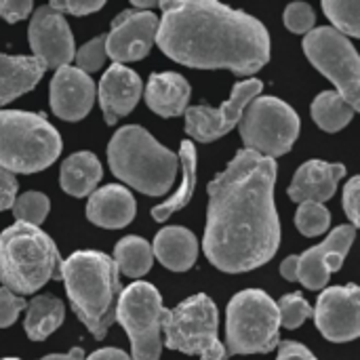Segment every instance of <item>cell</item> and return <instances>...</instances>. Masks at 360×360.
<instances>
[{
  "label": "cell",
  "mask_w": 360,
  "mask_h": 360,
  "mask_svg": "<svg viewBox=\"0 0 360 360\" xmlns=\"http://www.w3.org/2000/svg\"><path fill=\"white\" fill-rule=\"evenodd\" d=\"M63 319H65L63 304L53 295H40L27 304L25 333L32 342H42L61 327Z\"/></svg>",
  "instance_id": "obj_26"
},
{
  "label": "cell",
  "mask_w": 360,
  "mask_h": 360,
  "mask_svg": "<svg viewBox=\"0 0 360 360\" xmlns=\"http://www.w3.org/2000/svg\"><path fill=\"white\" fill-rule=\"evenodd\" d=\"M226 352L236 354H268L281 344V319L276 302L259 289L236 293L226 312Z\"/></svg>",
  "instance_id": "obj_7"
},
{
  "label": "cell",
  "mask_w": 360,
  "mask_h": 360,
  "mask_svg": "<svg viewBox=\"0 0 360 360\" xmlns=\"http://www.w3.org/2000/svg\"><path fill=\"white\" fill-rule=\"evenodd\" d=\"M0 360H19V359H0Z\"/></svg>",
  "instance_id": "obj_44"
},
{
  "label": "cell",
  "mask_w": 360,
  "mask_h": 360,
  "mask_svg": "<svg viewBox=\"0 0 360 360\" xmlns=\"http://www.w3.org/2000/svg\"><path fill=\"white\" fill-rule=\"evenodd\" d=\"M276 360H316V356L297 342H283L278 348V356Z\"/></svg>",
  "instance_id": "obj_40"
},
{
  "label": "cell",
  "mask_w": 360,
  "mask_h": 360,
  "mask_svg": "<svg viewBox=\"0 0 360 360\" xmlns=\"http://www.w3.org/2000/svg\"><path fill=\"white\" fill-rule=\"evenodd\" d=\"M276 308H278L281 325L285 329H297L304 325L306 319L312 316V306L304 300L302 293H289V295L281 297Z\"/></svg>",
  "instance_id": "obj_32"
},
{
  "label": "cell",
  "mask_w": 360,
  "mask_h": 360,
  "mask_svg": "<svg viewBox=\"0 0 360 360\" xmlns=\"http://www.w3.org/2000/svg\"><path fill=\"white\" fill-rule=\"evenodd\" d=\"M304 53L354 112L360 110V59L352 42L333 27H314L304 36Z\"/></svg>",
  "instance_id": "obj_11"
},
{
  "label": "cell",
  "mask_w": 360,
  "mask_h": 360,
  "mask_svg": "<svg viewBox=\"0 0 360 360\" xmlns=\"http://www.w3.org/2000/svg\"><path fill=\"white\" fill-rule=\"evenodd\" d=\"M34 11V4L30 0H2L0 2V17L8 23H17L25 19Z\"/></svg>",
  "instance_id": "obj_38"
},
{
  "label": "cell",
  "mask_w": 360,
  "mask_h": 360,
  "mask_svg": "<svg viewBox=\"0 0 360 360\" xmlns=\"http://www.w3.org/2000/svg\"><path fill=\"white\" fill-rule=\"evenodd\" d=\"M297 112L278 97H255L243 112L240 137L245 150L276 158L287 154L300 135Z\"/></svg>",
  "instance_id": "obj_9"
},
{
  "label": "cell",
  "mask_w": 360,
  "mask_h": 360,
  "mask_svg": "<svg viewBox=\"0 0 360 360\" xmlns=\"http://www.w3.org/2000/svg\"><path fill=\"white\" fill-rule=\"evenodd\" d=\"M276 160L240 150L207 186L209 211L202 249L221 272L238 274L268 264L281 247L274 205Z\"/></svg>",
  "instance_id": "obj_1"
},
{
  "label": "cell",
  "mask_w": 360,
  "mask_h": 360,
  "mask_svg": "<svg viewBox=\"0 0 360 360\" xmlns=\"http://www.w3.org/2000/svg\"><path fill=\"white\" fill-rule=\"evenodd\" d=\"M27 38L34 51V57L40 59L46 70L49 68L59 70L63 65H70V61L76 55L74 36L70 32L65 17L53 11L49 4L34 11Z\"/></svg>",
  "instance_id": "obj_16"
},
{
  "label": "cell",
  "mask_w": 360,
  "mask_h": 360,
  "mask_svg": "<svg viewBox=\"0 0 360 360\" xmlns=\"http://www.w3.org/2000/svg\"><path fill=\"white\" fill-rule=\"evenodd\" d=\"M44 72V63L34 55H0V108L23 93H30Z\"/></svg>",
  "instance_id": "obj_21"
},
{
  "label": "cell",
  "mask_w": 360,
  "mask_h": 360,
  "mask_svg": "<svg viewBox=\"0 0 360 360\" xmlns=\"http://www.w3.org/2000/svg\"><path fill=\"white\" fill-rule=\"evenodd\" d=\"M13 215L19 224H27V226H36L40 228V224L46 219L51 202L44 194L40 192H25L21 196L15 198L13 202Z\"/></svg>",
  "instance_id": "obj_30"
},
{
  "label": "cell",
  "mask_w": 360,
  "mask_h": 360,
  "mask_svg": "<svg viewBox=\"0 0 360 360\" xmlns=\"http://www.w3.org/2000/svg\"><path fill=\"white\" fill-rule=\"evenodd\" d=\"M162 295L150 283L137 281L124 287L116 302V323L129 333L131 360H158L162 352L160 316Z\"/></svg>",
  "instance_id": "obj_10"
},
{
  "label": "cell",
  "mask_w": 360,
  "mask_h": 360,
  "mask_svg": "<svg viewBox=\"0 0 360 360\" xmlns=\"http://www.w3.org/2000/svg\"><path fill=\"white\" fill-rule=\"evenodd\" d=\"M179 162H181V184L175 190V194L171 198H167L165 202H160L158 207L152 209V217L156 221H167L175 211H181L194 196V188H196V148L190 139L181 141V150H179Z\"/></svg>",
  "instance_id": "obj_25"
},
{
  "label": "cell",
  "mask_w": 360,
  "mask_h": 360,
  "mask_svg": "<svg viewBox=\"0 0 360 360\" xmlns=\"http://www.w3.org/2000/svg\"><path fill=\"white\" fill-rule=\"evenodd\" d=\"M74 59H76V68H78L80 72L89 74V76H91L93 72L101 70L103 63H105V34H103V36H97V38H93V40H89V42H84V44L76 51Z\"/></svg>",
  "instance_id": "obj_33"
},
{
  "label": "cell",
  "mask_w": 360,
  "mask_h": 360,
  "mask_svg": "<svg viewBox=\"0 0 360 360\" xmlns=\"http://www.w3.org/2000/svg\"><path fill=\"white\" fill-rule=\"evenodd\" d=\"M108 162L118 179L148 196L167 194L179 167L175 152L137 124H127L114 133L108 143Z\"/></svg>",
  "instance_id": "obj_4"
},
{
  "label": "cell",
  "mask_w": 360,
  "mask_h": 360,
  "mask_svg": "<svg viewBox=\"0 0 360 360\" xmlns=\"http://www.w3.org/2000/svg\"><path fill=\"white\" fill-rule=\"evenodd\" d=\"M190 84L177 72L152 74L146 84V103L152 112L171 118L188 110Z\"/></svg>",
  "instance_id": "obj_22"
},
{
  "label": "cell",
  "mask_w": 360,
  "mask_h": 360,
  "mask_svg": "<svg viewBox=\"0 0 360 360\" xmlns=\"http://www.w3.org/2000/svg\"><path fill=\"white\" fill-rule=\"evenodd\" d=\"M295 226L304 236H321L331 226V213L325 205L304 202L295 213Z\"/></svg>",
  "instance_id": "obj_31"
},
{
  "label": "cell",
  "mask_w": 360,
  "mask_h": 360,
  "mask_svg": "<svg viewBox=\"0 0 360 360\" xmlns=\"http://www.w3.org/2000/svg\"><path fill=\"white\" fill-rule=\"evenodd\" d=\"M154 264L152 247L148 240L139 236H124L116 243L114 249V266L129 278H141L150 272Z\"/></svg>",
  "instance_id": "obj_27"
},
{
  "label": "cell",
  "mask_w": 360,
  "mask_h": 360,
  "mask_svg": "<svg viewBox=\"0 0 360 360\" xmlns=\"http://www.w3.org/2000/svg\"><path fill=\"white\" fill-rule=\"evenodd\" d=\"M319 331L335 344L352 342L360 335V291L356 285L329 287L312 310Z\"/></svg>",
  "instance_id": "obj_14"
},
{
  "label": "cell",
  "mask_w": 360,
  "mask_h": 360,
  "mask_svg": "<svg viewBox=\"0 0 360 360\" xmlns=\"http://www.w3.org/2000/svg\"><path fill=\"white\" fill-rule=\"evenodd\" d=\"M53 11L57 13H70V15H76V17H82V15H91V13H97L103 8V2H80V0H53L49 4Z\"/></svg>",
  "instance_id": "obj_37"
},
{
  "label": "cell",
  "mask_w": 360,
  "mask_h": 360,
  "mask_svg": "<svg viewBox=\"0 0 360 360\" xmlns=\"http://www.w3.org/2000/svg\"><path fill=\"white\" fill-rule=\"evenodd\" d=\"M84 360H131V356L127 352L118 350V348H103V350L93 352L89 359Z\"/></svg>",
  "instance_id": "obj_41"
},
{
  "label": "cell",
  "mask_w": 360,
  "mask_h": 360,
  "mask_svg": "<svg viewBox=\"0 0 360 360\" xmlns=\"http://www.w3.org/2000/svg\"><path fill=\"white\" fill-rule=\"evenodd\" d=\"M99 105L103 112V120L108 124H116L118 118L127 116L141 97V78L122 63H112L101 76Z\"/></svg>",
  "instance_id": "obj_18"
},
{
  "label": "cell",
  "mask_w": 360,
  "mask_h": 360,
  "mask_svg": "<svg viewBox=\"0 0 360 360\" xmlns=\"http://www.w3.org/2000/svg\"><path fill=\"white\" fill-rule=\"evenodd\" d=\"M312 118L323 131L338 133L350 124L354 118V108L338 91H325L312 103Z\"/></svg>",
  "instance_id": "obj_28"
},
{
  "label": "cell",
  "mask_w": 360,
  "mask_h": 360,
  "mask_svg": "<svg viewBox=\"0 0 360 360\" xmlns=\"http://www.w3.org/2000/svg\"><path fill=\"white\" fill-rule=\"evenodd\" d=\"M49 95L53 112L63 120L76 122L82 120L95 103V82L78 68L63 65L55 70Z\"/></svg>",
  "instance_id": "obj_17"
},
{
  "label": "cell",
  "mask_w": 360,
  "mask_h": 360,
  "mask_svg": "<svg viewBox=\"0 0 360 360\" xmlns=\"http://www.w3.org/2000/svg\"><path fill=\"white\" fill-rule=\"evenodd\" d=\"M84 350L82 348H72L68 354H49V356H44V359L40 360H84Z\"/></svg>",
  "instance_id": "obj_42"
},
{
  "label": "cell",
  "mask_w": 360,
  "mask_h": 360,
  "mask_svg": "<svg viewBox=\"0 0 360 360\" xmlns=\"http://www.w3.org/2000/svg\"><path fill=\"white\" fill-rule=\"evenodd\" d=\"M137 205L124 186L108 184L95 190L86 202V217L91 224L108 230H120L135 217Z\"/></svg>",
  "instance_id": "obj_20"
},
{
  "label": "cell",
  "mask_w": 360,
  "mask_h": 360,
  "mask_svg": "<svg viewBox=\"0 0 360 360\" xmlns=\"http://www.w3.org/2000/svg\"><path fill=\"white\" fill-rule=\"evenodd\" d=\"M133 4H135V6H139V8H152V6H158V2H156V0H133Z\"/></svg>",
  "instance_id": "obj_43"
},
{
  "label": "cell",
  "mask_w": 360,
  "mask_h": 360,
  "mask_svg": "<svg viewBox=\"0 0 360 360\" xmlns=\"http://www.w3.org/2000/svg\"><path fill=\"white\" fill-rule=\"evenodd\" d=\"M219 316L213 300L205 293L184 300L173 310H162L160 331L169 350H177L200 360H226L228 352L217 340Z\"/></svg>",
  "instance_id": "obj_8"
},
{
  "label": "cell",
  "mask_w": 360,
  "mask_h": 360,
  "mask_svg": "<svg viewBox=\"0 0 360 360\" xmlns=\"http://www.w3.org/2000/svg\"><path fill=\"white\" fill-rule=\"evenodd\" d=\"M314 8L306 2H293L285 8V25L293 34H308L310 30H314Z\"/></svg>",
  "instance_id": "obj_34"
},
{
  "label": "cell",
  "mask_w": 360,
  "mask_h": 360,
  "mask_svg": "<svg viewBox=\"0 0 360 360\" xmlns=\"http://www.w3.org/2000/svg\"><path fill=\"white\" fill-rule=\"evenodd\" d=\"M262 89H264L262 80L249 78V80L234 84L230 99L224 101L219 108H211V105L188 108L184 112L186 114V133L200 143H209V141H215V139L228 135L240 122L245 108L255 97H259Z\"/></svg>",
  "instance_id": "obj_13"
},
{
  "label": "cell",
  "mask_w": 360,
  "mask_h": 360,
  "mask_svg": "<svg viewBox=\"0 0 360 360\" xmlns=\"http://www.w3.org/2000/svg\"><path fill=\"white\" fill-rule=\"evenodd\" d=\"M15 198H17V179L13 173L0 169V211L11 209Z\"/></svg>",
  "instance_id": "obj_39"
},
{
  "label": "cell",
  "mask_w": 360,
  "mask_h": 360,
  "mask_svg": "<svg viewBox=\"0 0 360 360\" xmlns=\"http://www.w3.org/2000/svg\"><path fill=\"white\" fill-rule=\"evenodd\" d=\"M344 175H346L344 165H331L325 160H308L297 169L287 194L293 202H300V205L304 202L323 205L335 194L338 184Z\"/></svg>",
  "instance_id": "obj_19"
},
{
  "label": "cell",
  "mask_w": 360,
  "mask_h": 360,
  "mask_svg": "<svg viewBox=\"0 0 360 360\" xmlns=\"http://www.w3.org/2000/svg\"><path fill=\"white\" fill-rule=\"evenodd\" d=\"M59 268V249L40 228L17 221L0 234V281L11 293H36L49 281L61 278Z\"/></svg>",
  "instance_id": "obj_5"
},
{
  "label": "cell",
  "mask_w": 360,
  "mask_h": 360,
  "mask_svg": "<svg viewBox=\"0 0 360 360\" xmlns=\"http://www.w3.org/2000/svg\"><path fill=\"white\" fill-rule=\"evenodd\" d=\"M25 308H27V302L23 297H19V295L11 293L8 289L0 287V329L11 327L17 321L19 312L25 310Z\"/></svg>",
  "instance_id": "obj_35"
},
{
  "label": "cell",
  "mask_w": 360,
  "mask_h": 360,
  "mask_svg": "<svg viewBox=\"0 0 360 360\" xmlns=\"http://www.w3.org/2000/svg\"><path fill=\"white\" fill-rule=\"evenodd\" d=\"M156 40L173 61L196 70L251 76L270 61V34L253 15L213 0L158 2Z\"/></svg>",
  "instance_id": "obj_2"
},
{
  "label": "cell",
  "mask_w": 360,
  "mask_h": 360,
  "mask_svg": "<svg viewBox=\"0 0 360 360\" xmlns=\"http://www.w3.org/2000/svg\"><path fill=\"white\" fill-rule=\"evenodd\" d=\"M59 276L74 314L95 340H103L116 323V302L122 291L114 259L101 251H76L61 262Z\"/></svg>",
  "instance_id": "obj_3"
},
{
  "label": "cell",
  "mask_w": 360,
  "mask_h": 360,
  "mask_svg": "<svg viewBox=\"0 0 360 360\" xmlns=\"http://www.w3.org/2000/svg\"><path fill=\"white\" fill-rule=\"evenodd\" d=\"M152 255L158 257L165 268L173 272H186L196 264L198 240L190 230L181 226H171L156 234Z\"/></svg>",
  "instance_id": "obj_23"
},
{
  "label": "cell",
  "mask_w": 360,
  "mask_h": 360,
  "mask_svg": "<svg viewBox=\"0 0 360 360\" xmlns=\"http://www.w3.org/2000/svg\"><path fill=\"white\" fill-rule=\"evenodd\" d=\"M323 11L327 13V17L333 21V25L338 27L340 34H344L346 38H359L360 36V4L359 0H325L323 2ZM333 27V30H335Z\"/></svg>",
  "instance_id": "obj_29"
},
{
  "label": "cell",
  "mask_w": 360,
  "mask_h": 360,
  "mask_svg": "<svg viewBox=\"0 0 360 360\" xmlns=\"http://www.w3.org/2000/svg\"><path fill=\"white\" fill-rule=\"evenodd\" d=\"M342 202H344V211L348 215V219L352 221L354 228H359L360 224V215H359V207H360V177H352L346 188H344V196H342Z\"/></svg>",
  "instance_id": "obj_36"
},
{
  "label": "cell",
  "mask_w": 360,
  "mask_h": 360,
  "mask_svg": "<svg viewBox=\"0 0 360 360\" xmlns=\"http://www.w3.org/2000/svg\"><path fill=\"white\" fill-rule=\"evenodd\" d=\"M61 148V135L44 114L0 110V169L23 175L44 171Z\"/></svg>",
  "instance_id": "obj_6"
},
{
  "label": "cell",
  "mask_w": 360,
  "mask_h": 360,
  "mask_svg": "<svg viewBox=\"0 0 360 360\" xmlns=\"http://www.w3.org/2000/svg\"><path fill=\"white\" fill-rule=\"evenodd\" d=\"M101 177H103V169H101L99 158L91 152L82 150L63 160L59 184H61L63 192H68L70 196L82 198V196L93 194V190L97 188Z\"/></svg>",
  "instance_id": "obj_24"
},
{
  "label": "cell",
  "mask_w": 360,
  "mask_h": 360,
  "mask_svg": "<svg viewBox=\"0 0 360 360\" xmlns=\"http://www.w3.org/2000/svg\"><path fill=\"white\" fill-rule=\"evenodd\" d=\"M356 228L340 226L321 245L304 251L302 255H291L281 264V274L289 283H302L310 291L327 289L333 272L344 266V259L354 243Z\"/></svg>",
  "instance_id": "obj_12"
},
{
  "label": "cell",
  "mask_w": 360,
  "mask_h": 360,
  "mask_svg": "<svg viewBox=\"0 0 360 360\" xmlns=\"http://www.w3.org/2000/svg\"><path fill=\"white\" fill-rule=\"evenodd\" d=\"M156 30L158 17L152 11H122L105 34V57L122 65L143 59L156 40Z\"/></svg>",
  "instance_id": "obj_15"
}]
</instances>
